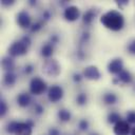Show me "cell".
Segmentation results:
<instances>
[{
  "label": "cell",
  "mask_w": 135,
  "mask_h": 135,
  "mask_svg": "<svg viewBox=\"0 0 135 135\" xmlns=\"http://www.w3.org/2000/svg\"><path fill=\"white\" fill-rule=\"evenodd\" d=\"M100 23L112 32H119L124 27V16L116 9H109L100 17Z\"/></svg>",
  "instance_id": "obj_1"
},
{
  "label": "cell",
  "mask_w": 135,
  "mask_h": 135,
  "mask_svg": "<svg viewBox=\"0 0 135 135\" xmlns=\"http://www.w3.org/2000/svg\"><path fill=\"white\" fill-rule=\"evenodd\" d=\"M35 122L32 119H26V121H16L12 120L6 124V132L12 135H32Z\"/></svg>",
  "instance_id": "obj_2"
},
{
  "label": "cell",
  "mask_w": 135,
  "mask_h": 135,
  "mask_svg": "<svg viewBox=\"0 0 135 135\" xmlns=\"http://www.w3.org/2000/svg\"><path fill=\"white\" fill-rule=\"evenodd\" d=\"M42 73L47 77H58L61 73V66L56 59H47L42 64Z\"/></svg>",
  "instance_id": "obj_3"
},
{
  "label": "cell",
  "mask_w": 135,
  "mask_h": 135,
  "mask_svg": "<svg viewBox=\"0 0 135 135\" xmlns=\"http://www.w3.org/2000/svg\"><path fill=\"white\" fill-rule=\"evenodd\" d=\"M28 90H30V93L32 95L39 96L47 90V85H46V82L42 78H40L39 76H35L30 81Z\"/></svg>",
  "instance_id": "obj_4"
},
{
  "label": "cell",
  "mask_w": 135,
  "mask_h": 135,
  "mask_svg": "<svg viewBox=\"0 0 135 135\" xmlns=\"http://www.w3.org/2000/svg\"><path fill=\"white\" fill-rule=\"evenodd\" d=\"M27 50H28V47L21 40H16V41L12 42V44L8 46L7 54H8V56H11L13 58L21 57L27 53Z\"/></svg>",
  "instance_id": "obj_5"
},
{
  "label": "cell",
  "mask_w": 135,
  "mask_h": 135,
  "mask_svg": "<svg viewBox=\"0 0 135 135\" xmlns=\"http://www.w3.org/2000/svg\"><path fill=\"white\" fill-rule=\"evenodd\" d=\"M64 96L63 88L59 84H53L47 89V99L52 103H57Z\"/></svg>",
  "instance_id": "obj_6"
},
{
  "label": "cell",
  "mask_w": 135,
  "mask_h": 135,
  "mask_svg": "<svg viewBox=\"0 0 135 135\" xmlns=\"http://www.w3.org/2000/svg\"><path fill=\"white\" fill-rule=\"evenodd\" d=\"M63 18L69 22H74L80 18V9L76 5H68L63 9Z\"/></svg>",
  "instance_id": "obj_7"
},
{
  "label": "cell",
  "mask_w": 135,
  "mask_h": 135,
  "mask_svg": "<svg viewBox=\"0 0 135 135\" xmlns=\"http://www.w3.org/2000/svg\"><path fill=\"white\" fill-rule=\"evenodd\" d=\"M16 23L20 28H31L32 18L26 11H20L16 15Z\"/></svg>",
  "instance_id": "obj_8"
},
{
  "label": "cell",
  "mask_w": 135,
  "mask_h": 135,
  "mask_svg": "<svg viewBox=\"0 0 135 135\" xmlns=\"http://www.w3.org/2000/svg\"><path fill=\"white\" fill-rule=\"evenodd\" d=\"M82 75L85 79L92 80V81H97L101 78V73L99 69L96 65H88L83 69Z\"/></svg>",
  "instance_id": "obj_9"
},
{
  "label": "cell",
  "mask_w": 135,
  "mask_h": 135,
  "mask_svg": "<svg viewBox=\"0 0 135 135\" xmlns=\"http://www.w3.org/2000/svg\"><path fill=\"white\" fill-rule=\"evenodd\" d=\"M107 69H108V72L110 74L118 75L123 70V60L119 57L114 58V59L110 60V62L107 65Z\"/></svg>",
  "instance_id": "obj_10"
},
{
  "label": "cell",
  "mask_w": 135,
  "mask_h": 135,
  "mask_svg": "<svg viewBox=\"0 0 135 135\" xmlns=\"http://www.w3.org/2000/svg\"><path fill=\"white\" fill-rule=\"evenodd\" d=\"M132 128L130 127V123L127 120L121 119L113 127V133L115 135H129L131 134Z\"/></svg>",
  "instance_id": "obj_11"
},
{
  "label": "cell",
  "mask_w": 135,
  "mask_h": 135,
  "mask_svg": "<svg viewBox=\"0 0 135 135\" xmlns=\"http://www.w3.org/2000/svg\"><path fill=\"white\" fill-rule=\"evenodd\" d=\"M16 102L20 108H26L32 103V96H31L30 93L22 92V93L17 95Z\"/></svg>",
  "instance_id": "obj_12"
},
{
  "label": "cell",
  "mask_w": 135,
  "mask_h": 135,
  "mask_svg": "<svg viewBox=\"0 0 135 135\" xmlns=\"http://www.w3.org/2000/svg\"><path fill=\"white\" fill-rule=\"evenodd\" d=\"M1 66L5 72H14L15 68H16V63L13 57L11 56H4L1 59Z\"/></svg>",
  "instance_id": "obj_13"
},
{
  "label": "cell",
  "mask_w": 135,
  "mask_h": 135,
  "mask_svg": "<svg viewBox=\"0 0 135 135\" xmlns=\"http://www.w3.org/2000/svg\"><path fill=\"white\" fill-rule=\"evenodd\" d=\"M117 80L119 83H122V84H129L133 81V76L132 74L130 73V71L123 69L118 75H117Z\"/></svg>",
  "instance_id": "obj_14"
},
{
  "label": "cell",
  "mask_w": 135,
  "mask_h": 135,
  "mask_svg": "<svg viewBox=\"0 0 135 135\" xmlns=\"http://www.w3.org/2000/svg\"><path fill=\"white\" fill-rule=\"evenodd\" d=\"M97 15V11L95 8H89L84 12V14L82 15V22L85 25H91L92 22L94 21L95 17Z\"/></svg>",
  "instance_id": "obj_15"
},
{
  "label": "cell",
  "mask_w": 135,
  "mask_h": 135,
  "mask_svg": "<svg viewBox=\"0 0 135 135\" xmlns=\"http://www.w3.org/2000/svg\"><path fill=\"white\" fill-rule=\"evenodd\" d=\"M53 53H54V45H53L52 43H50V42L44 43V44L41 46V49H40V55H41L43 58H45L46 60H47V59H51Z\"/></svg>",
  "instance_id": "obj_16"
},
{
  "label": "cell",
  "mask_w": 135,
  "mask_h": 135,
  "mask_svg": "<svg viewBox=\"0 0 135 135\" xmlns=\"http://www.w3.org/2000/svg\"><path fill=\"white\" fill-rule=\"evenodd\" d=\"M101 99H102V101H103L104 104H107V105H113V104H115L118 101V96L114 92H107V93H104L102 95Z\"/></svg>",
  "instance_id": "obj_17"
},
{
  "label": "cell",
  "mask_w": 135,
  "mask_h": 135,
  "mask_svg": "<svg viewBox=\"0 0 135 135\" xmlns=\"http://www.w3.org/2000/svg\"><path fill=\"white\" fill-rule=\"evenodd\" d=\"M17 81V75L15 72H5L3 75V83L6 86H13L15 85Z\"/></svg>",
  "instance_id": "obj_18"
},
{
  "label": "cell",
  "mask_w": 135,
  "mask_h": 135,
  "mask_svg": "<svg viewBox=\"0 0 135 135\" xmlns=\"http://www.w3.org/2000/svg\"><path fill=\"white\" fill-rule=\"evenodd\" d=\"M57 117L61 122H69L72 119V113L68 109H59L57 112Z\"/></svg>",
  "instance_id": "obj_19"
},
{
  "label": "cell",
  "mask_w": 135,
  "mask_h": 135,
  "mask_svg": "<svg viewBox=\"0 0 135 135\" xmlns=\"http://www.w3.org/2000/svg\"><path fill=\"white\" fill-rule=\"evenodd\" d=\"M75 102L77 105L79 107H83L88 102V94L84 93V92H81V93H78L76 98H75Z\"/></svg>",
  "instance_id": "obj_20"
},
{
  "label": "cell",
  "mask_w": 135,
  "mask_h": 135,
  "mask_svg": "<svg viewBox=\"0 0 135 135\" xmlns=\"http://www.w3.org/2000/svg\"><path fill=\"white\" fill-rule=\"evenodd\" d=\"M120 120H121V116L117 112H110L107 116V121L111 124H116Z\"/></svg>",
  "instance_id": "obj_21"
},
{
  "label": "cell",
  "mask_w": 135,
  "mask_h": 135,
  "mask_svg": "<svg viewBox=\"0 0 135 135\" xmlns=\"http://www.w3.org/2000/svg\"><path fill=\"white\" fill-rule=\"evenodd\" d=\"M78 130L81 131V132H85L89 130L90 128V121L86 119V118H81L79 121H78Z\"/></svg>",
  "instance_id": "obj_22"
},
{
  "label": "cell",
  "mask_w": 135,
  "mask_h": 135,
  "mask_svg": "<svg viewBox=\"0 0 135 135\" xmlns=\"http://www.w3.org/2000/svg\"><path fill=\"white\" fill-rule=\"evenodd\" d=\"M43 25H44V21H43V20L36 21L35 23H33V24H32V26H31L30 31H31L32 33H37V32H39V31H41V30H42Z\"/></svg>",
  "instance_id": "obj_23"
},
{
  "label": "cell",
  "mask_w": 135,
  "mask_h": 135,
  "mask_svg": "<svg viewBox=\"0 0 135 135\" xmlns=\"http://www.w3.org/2000/svg\"><path fill=\"white\" fill-rule=\"evenodd\" d=\"M7 111H8V105H7L6 101L4 99H1L0 100V116L4 117L7 113Z\"/></svg>",
  "instance_id": "obj_24"
},
{
  "label": "cell",
  "mask_w": 135,
  "mask_h": 135,
  "mask_svg": "<svg viewBox=\"0 0 135 135\" xmlns=\"http://www.w3.org/2000/svg\"><path fill=\"white\" fill-rule=\"evenodd\" d=\"M126 120L130 124H135V110H130L126 114Z\"/></svg>",
  "instance_id": "obj_25"
},
{
  "label": "cell",
  "mask_w": 135,
  "mask_h": 135,
  "mask_svg": "<svg viewBox=\"0 0 135 135\" xmlns=\"http://www.w3.org/2000/svg\"><path fill=\"white\" fill-rule=\"evenodd\" d=\"M33 110H34V113H35L36 115H39V116L44 113V107H43L41 103H38V102H36V103L34 104Z\"/></svg>",
  "instance_id": "obj_26"
},
{
  "label": "cell",
  "mask_w": 135,
  "mask_h": 135,
  "mask_svg": "<svg viewBox=\"0 0 135 135\" xmlns=\"http://www.w3.org/2000/svg\"><path fill=\"white\" fill-rule=\"evenodd\" d=\"M127 51L131 55H135V39H132L127 44Z\"/></svg>",
  "instance_id": "obj_27"
},
{
  "label": "cell",
  "mask_w": 135,
  "mask_h": 135,
  "mask_svg": "<svg viewBox=\"0 0 135 135\" xmlns=\"http://www.w3.org/2000/svg\"><path fill=\"white\" fill-rule=\"evenodd\" d=\"M90 37H91L90 33L88 31H83L82 34H81V36H80V42L81 43H86L90 40Z\"/></svg>",
  "instance_id": "obj_28"
},
{
  "label": "cell",
  "mask_w": 135,
  "mask_h": 135,
  "mask_svg": "<svg viewBox=\"0 0 135 135\" xmlns=\"http://www.w3.org/2000/svg\"><path fill=\"white\" fill-rule=\"evenodd\" d=\"M34 69H35V66H34L32 63H26V64L24 65V68H23V72H24V74H26V75H31V74L34 72Z\"/></svg>",
  "instance_id": "obj_29"
},
{
  "label": "cell",
  "mask_w": 135,
  "mask_h": 135,
  "mask_svg": "<svg viewBox=\"0 0 135 135\" xmlns=\"http://www.w3.org/2000/svg\"><path fill=\"white\" fill-rule=\"evenodd\" d=\"M72 78H73V81H74L75 83H80L84 77H83V75L80 74V73H74Z\"/></svg>",
  "instance_id": "obj_30"
},
{
  "label": "cell",
  "mask_w": 135,
  "mask_h": 135,
  "mask_svg": "<svg viewBox=\"0 0 135 135\" xmlns=\"http://www.w3.org/2000/svg\"><path fill=\"white\" fill-rule=\"evenodd\" d=\"M20 40H21V41H22V42H23L27 47H30V45L32 44V39H31V37H30L28 35H24Z\"/></svg>",
  "instance_id": "obj_31"
},
{
  "label": "cell",
  "mask_w": 135,
  "mask_h": 135,
  "mask_svg": "<svg viewBox=\"0 0 135 135\" xmlns=\"http://www.w3.org/2000/svg\"><path fill=\"white\" fill-rule=\"evenodd\" d=\"M50 43H52L53 45L54 44H57L58 42H59V36L57 35V34H52L51 36H50V41H49Z\"/></svg>",
  "instance_id": "obj_32"
},
{
  "label": "cell",
  "mask_w": 135,
  "mask_h": 135,
  "mask_svg": "<svg viewBox=\"0 0 135 135\" xmlns=\"http://www.w3.org/2000/svg\"><path fill=\"white\" fill-rule=\"evenodd\" d=\"M52 18V14H51V12L50 11H44L43 13H42V20L43 21H49L50 19Z\"/></svg>",
  "instance_id": "obj_33"
},
{
  "label": "cell",
  "mask_w": 135,
  "mask_h": 135,
  "mask_svg": "<svg viewBox=\"0 0 135 135\" xmlns=\"http://www.w3.org/2000/svg\"><path fill=\"white\" fill-rule=\"evenodd\" d=\"M49 135H61V133L57 128L52 127L49 129Z\"/></svg>",
  "instance_id": "obj_34"
},
{
  "label": "cell",
  "mask_w": 135,
  "mask_h": 135,
  "mask_svg": "<svg viewBox=\"0 0 135 135\" xmlns=\"http://www.w3.org/2000/svg\"><path fill=\"white\" fill-rule=\"evenodd\" d=\"M115 2H116V4L118 5L119 8H123L126 5L129 4V1L128 0H119V1H115Z\"/></svg>",
  "instance_id": "obj_35"
},
{
  "label": "cell",
  "mask_w": 135,
  "mask_h": 135,
  "mask_svg": "<svg viewBox=\"0 0 135 135\" xmlns=\"http://www.w3.org/2000/svg\"><path fill=\"white\" fill-rule=\"evenodd\" d=\"M76 55H77V58H78L80 61H82V60L85 58V53H84L82 50H78L77 53H76Z\"/></svg>",
  "instance_id": "obj_36"
},
{
  "label": "cell",
  "mask_w": 135,
  "mask_h": 135,
  "mask_svg": "<svg viewBox=\"0 0 135 135\" xmlns=\"http://www.w3.org/2000/svg\"><path fill=\"white\" fill-rule=\"evenodd\" d=\"M15 3V0H1V5L2 6H11Z\"/></svg>",
  "instance_id": "obj_37"
},
{
  "label": "cell",
  "mask_w": 135,
  "mask_h": 135,
  "mask_svg": "<svg viewBox=\"0 0 135 135\" xmlns=\"http://www.w3.org/2000/svg\"><path fill=\"white\" fill-rule=\"evenodd\" d=\"M36 3H37V2L34 1V0H30V1H28V4L32 5V6H33V5H36Z\"/></svg>",
  "instance_id": "obj_38"
},
{
  "label": "cell",
  "mask_w": 135,
  "mask_h": 135,
  "mask_svg": "<svg viewBox=\"0 0 135 135\" xmlns=\"http://www.w3.org/2000/svg\"><path fill=\"white\" fill-rule=\"evenodd\" d=\"M130 135H135V127L132 128V130H131V134H130Z\"/></svg>",
  "instance_id": "obj_39"
},
{
  "label": "cell",
  "mask_w": 135,
  "mask_h": 135,
  "mask_svg": "<svg viewBox=\"0 0 135 135\" xmlns=\"http://www.w3.org/2000/svg\"><path fill=\"white\" fill-rule=\"evenodd\" d=\"M91 135H99V134H98V133H92Z\"/></svg>",
  "instance_id": "obj_40"
},
{
  "label": "cell",
  "mask_w": 135,
  "mask_h": 135,
  "mask_svg": "<svg viewBox=\"0 0 135 135\" xmlns=\"http://www.w3.org/2000/svg\"><path fill=\"white\" fill-rule=\"evenodd\" d=\"M133 89H134V91H135V83H134V86H133Z\"/></svg>",
  "instance_id": "obj_41"
}]
</instances>
